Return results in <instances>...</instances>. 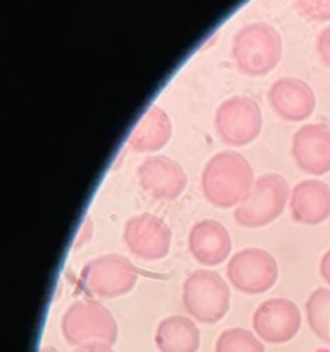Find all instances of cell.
Listing matches in <instances>:
<instances>
[{
  "label": "cell",
  "instance_id": "obj_6",
  "mask_svg": "<svg viewBox=\"0 0 330 352\" xmlns=\"http://www.w3.org/2000/svg\"><path fill=\"white\" fill-rule=\"evenodd\" d=\"M79 280L88 294L98 299H113L133 291L138 270L122 254H102L82 267Z\"/></svg>",
  "mask_w": 330,
  "mask_h": 352
},
{
  "label": "cell",
  "instance_id": "obj_22",
  "mask_svg": "<svg viewBox=\"0 0 330 352\" xmlns=\"http://www.w3.org/2000/svg\"><path fill=\"white\" fill-rule=\"evenodd\" d=\"M93 237V222L89 217H86L85 222H82L81 229H79V234L78 237H76V243H74V251L81 250V248H85V244L88 243L89 239Z\"/></svg>",
  "mask_w": 330,
  "mask_h": 352
},
{
  "label": "cell",
  "instance_id": "obj_17",
  "mask_svg": "<svg viewBox=\"0 0 330 352\" xmlns=\"http://www.w3.org/2000/svg\"><path fill=\"white\" fill-rule=\"evenodd\" d=\"M155 346L160 352H196L199 349V330L188 316H167L158 323Z\"/></svg>",
  "mask_w": 330,
  "mask_h": 352
},
{
  "label": "cell",
  "instance_id": "obj_13",
  "mask_svg": "<svg viewBox=\"0 0 330 352\" xmlns=\"http://www.w3.org/2000/svg\"><path fill=\"white\" fill-rule=\"evenodd\" d=\"M268 103L278 119L302 122L315 112L316 95L311 86L299 78H280L268 89Z\"/></svg>",
  "mask_w": 330,
  "mask_h": 352
},
{
  "label": "cell",
  "instance_id": "obj_5",
  "mask_svg": "<svg viewBox=\"0 0 330 352\" xmlns=\"http://www.w3.org/2000/svg\"><path fill=\"white\" fill-rule=\"evenodd\" d=\"M289 184L280 174H265L254 181L248 198L234 212L236 222L246 229L270 226L284 213Z\"/></svg>",
  "mask_w": 330,
  "mask_h": 352
},
{
  "label": "cell",
  "instance_id": "obj_18",
  "mask_svg": "<svg viewBox=\"0 0 330 352\" xmlns=\"http://www.w3.org/2000/svg\"><path fill=\"white\" fill-rule=\"evenodd\" d=\"M306 320L311 332L330 344V289H315L306 299Z\"/></svg>",
  "mask_w": 330,
  "mask_h": 352
},
{
  "label": "cell",
  "instance_id": "obj_9",
  "mask_svg": "<svg viewBox=\"0 0 330 352\" xmlns=\"http://www.w3.org/2000/svg\"><path fill=\"white\" fill-rule=\"evenodd\" d=\"M122 241L131 254L144 261H158L170 251V227L157 215L141 213L124 226Z\"/></svg>",
  "mask_w": 330,
  "mask_h": 352
},
{
  "label": "cell",
  "instance_id": "obj_4",
  "mask_svg": "<svg viewBox=\"0 0 330 352\" xmlns=\"http://www.w3.org/2000/svg\"><path fill=\"white\" fill-rule=\"evenodd\" d=\"M182 306L192 320L213 325L229 311L230 289L217 272L195 270L182 284Z\"/></svg>",
  "mask_w": 330,
  "mask_h": 352
},
{
  "label": "cell",
  "instance_id": "obj_1",
  "mask_svg": "<svg viewBox=\"0 0 330 352\" xmlns=\"http://www.w3.org/2000/svg\"><path fill=\"white\" fill-rule=\"evenodd\" d=\"M253 184V167L237 151L213 155L201 170L203 196L215 208H237L248 198Z\"/></svg>",
  "mask_w": 330,
  "mask_h": 352
},
{
  "label": "cell",
  "instance_id": "obj_16",
  "mask_svg": "<svg viewBox=\"0 0 330 352\" xmlns=\"http://www.w3.org/2000/svg\"><path fill=\"white\" fill-rule=\"evenodd\" d=\"M172 138L170 117L160 107L153 105L141 117L127 138V146L136 153H153L162 150Z\"/></svg>",
  "mask_w": 330,
  "mask_h": 352
},
{
  "label": "cell",
  "instance_id": "obj_11",
  "mask_svg": "<svg viewBox=\"0 0 330 352\" xmlns=\"http://www.w3.org/2000/svg\"><path fill=\"white\" fill-rule=\"evenodd\" d=\"M138 181L151 198L170 201L179 198L188 186V175L181 164L165 155L146 157L138 167Z\"/></svg>",
  "mask_w": 330,
  "mask_h": 352
},
{
  "label": "cell",
  "instance_id": "obj_15",
  "mask_svg": "<svg viewBox=\"0 0 330 352\" xmlns=\"http://www.w3.org/2000/svg\"><path fill=\"white\" fill-rule=\"evenodd\" d=\"M291 217L296 223L320 226L330 219V186L318 179H305L291 191Z\"/></svg>",
  "mask_w": 330,
  "mask_h": 352
},
{
  "label": "cell",
  "instance_id": "obj_19",
  "mask_svg": "<svg viewBox=\"0 0 330 352\" xmlns=\"http://www.w3.org/2000/svg\"><path fill=\"white\" fill-rule=\"evenodd\" d=\"M215 352H265L263 344L246 329H227L215 342Z\"/></svg>",
  "mask_w": 330,
  "mask_h": 352
},
{
  "label": "cell",
  "instance_id": "obj_8",
  "mask_svg": "<svg viewBox=\"0 0 330 352\" xmlns=\"http://www.w3.org/2000/svg\"><path fill=\"white\" fill-rule=\"evenodd\" d=\"M227 278L236 291L258 296L270 291L278 280V263L261 248H246L227 263Z\"/></svg>",
  "mask_w": 330,
  "mask_h": 352
},
{
  "label": "cell",
  "instance_id": "obj_10",
  "mask_svg": "<svg viewBox=\"0 0 330 352\" xmlns=\"http://www.w3.org/2000/svg\"><path fill=\"white\" fill-rule=\"evenodd\" d=\"M253 329L263 342L285 344L301 329V311L291 299H267L254 309Z\"/></svg>",
  "mask_w": 330,
  "mask_h": 352
},
{
  "label": "cell",
  "instance_id": "obj_12",
  "mask_svg": "<svg viewBox=\"0 0 330 352\" xmlns=\"http://www.w3.org/2000/svg\"><path fill=\"white\" fill-rule=\"evenodd\" d=\"M291 153L299 170L308 175H325L330 172V126L305 124L292 136Z\"/></svg>",
  "mask_w": 330,
  "mask_h": 352
},
{
  "label": "cell",
  "instance_id": "obj_21",
  "mask_svg": "<svg viewBox=\"0 0 330 352\" xmlns=\"http://www.w3.org/2000/svg\"><path fill=\"white\" fill-rule=\"evenodd\" d=\"M316 54H318L320 60L330 69V26H327L318 34V40H316Z\"/></svg>",
  "mask_w": 330,
  "mask_h": 352
},
{
  "label": "cell",
  "instance_id": "obj_24",
  "mask_svg": "<svg viewBox=\"0 0 330 352\" xmlns=\"http://www.w3.org/2000/svg\"><path fill=\"white\" fill-rule=\"evenodd\" d=\"M74 352H116L110 344H88V346L78 347Z\"/></svg>",
  "mask_w": 330,
  "mask_h": 352
},
{
  "label": "cell",
  "instance_id": "obj_2",
  "mask_svg": "<svg viewBox=\"0 0 330 352\" xmlns=\"http://www.w3.org/2000/svg\"><path fill=\"white\" fill-rule=\"evenodd\" d=\"M230 54L241 74L251 78L267 76L280 62L282 38L270 24H248L234 36Z\"/></svg>",
  "mask_w": 330,
  "mask_h": 352
},
{
  "label": "cell",
  "instance_id": "obj_3",
  "mask_svg": "<svg viewBox=\"0 0 330 352\" xmlns=\"http://www.w3.org/2000/svg\"><path fill=\"white\" fill-rule=\"evenodd\" d=\"M60 330L64 339L71 346H88V344H110L113 346L119 336L116 318L98 301H74L64 311L60 320Z\"/></svg>",
  "mask_w": 330,
  "mask_h": 352
},
{
  "label": "cell",
  "instance_id": "obj_14",
  "mask_svg": "<svg viewBox=\"0 0 330 352\" xmlns=\"http://www.w3.org/2000/svg\"><path fill=\"white\" fill-rule=\"evenodd\" d=\"M188 250L203 267H217L229 258L232 239L226 226L217 220H199L188 234Z\"/></svg>",
  "mask_w": 330,
  "mask_h": 352
},
{
  "label": "cell",
  "instance_id": "obj_20",
  "mask_svg": "<svg viewBox=\"0 0 330 352\" xmlns=\"http://www.w3.org/2000/svg\"><path fill=\"white\" fill-rule=\"evenodd\" d=\"M301 16L309 21H330V0H296Z\"/></svg>",
  "mask_w": 330,
  "mask_h": 352
},
{
  "label": "cell",
  "instance_id": "obj_7",
  "mask_svg": "<svg viewBox=\"0 0 330 352\" xmlns=\"http://www.w3.org/2000/svg\"><path fill=\"white\" fill-rule=\"evenodd\" d=\"M215 131L220 140L234 148L248 146L261 133L263 117L258 103L250 96L227 98L215 110Z\"/></svg>",
  "mask_w": 330,
  "mask_h": 352
},
{
  "label": "cell",
  "instance_id": "obj_23",
  "mask_svg": "<svg viewBox=\"0 0 330 352\" xmlns=\"http://www.w3.org/2000/svg\"><path fill=\"white\" fill-rule=\"evenodd\" d=\"M320 275L330 285V250L325 251V254L320 260Z\"/></svg>",
  "mask_w": 330,
  "mask_h": 352
},
{
  "label": "cell",
  "instance_id": "obj_25",
  "mask_svg": "<svg viewBox=\"0 0 330 352\" xmlns=\"http://www.w3.org/2000/svg\"><path fill=\"white\" fill-rule=\"evenodd\" d=\"M40 352H60V351H57L55 347H52V346H45Z\"/></svg>",
  "mask_w": 330,
  "mask_h": 352
}]
</instances>
